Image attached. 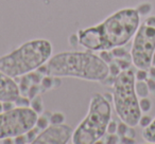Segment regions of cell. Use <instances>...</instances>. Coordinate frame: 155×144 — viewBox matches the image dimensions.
Instances as JSON below:
<instances>
[{"label":"cell","instance_id":"21","mask_svg":"<svg viewBox=\"0 0 155 144\" xmlns=\"http://www.w3.org/2000/svg\"><path fill=\"white\" fill-rule=\"evenodd\" d=\"M149 78L155 80V66H150V68L148 69Z\"/></svg>","mask_w":155,"mask_h":144},{"label":"cell","instance_id":"9","mask_svg":"<svg viewBox=\"0 0 155 144\" xmlns=\"http://www.w3.org/2000/svg\"><path fill=\"white\" fill-rule=\"evenodd\" d=\"M20 97V87L15 78L0 70V102L15 103Z\"/></svg>","mask_w":155,"mask_h":144},{"label":"cell","instance_id":"22","mask_svg":"<svg viewBox=\"0 0 155 144\" xmlns=\"http://www.w3.org/2000/svg\"><path fill=\"white\" fill-rule=\"evenodd\" d=\"M151 66H155V53L153 54V57H152V65Z\"/></svg>","mask_w":155,"mask_h":144},{"label":"cell","instance_id":"2","mask_svg":"<svg viewBox=\"0 0 155 144\" xmlns=\"http://www.w3.org/2000/svg\"><path fill=\"white\" fill-rule=\"evenodd\" d=\"M51 78H73L89 82H103L110 75V65L93 51H64L52 55L41 67Z\"/></svg>","mask_w":155,"mask_h":144},{"label":"cell","instance_id":"1","mask_svg":"<svg viewBox=\"0 0 155 144\" xmlns=\"http://www.w3.org/2000/svg\"><path fill=\"white\" fill-rule=\"evenodd\" d=\"M139 24L140 15L136 9H121L100 24L79 30L78 43L93 52L110 51L127 45L134 37Z\"/></svg>","mask_w":155,"mask_h":144},{"label":"cell","instance_id":"20","mask_svg":"<svg viewBox=\"0 0 155 144\" xmlns=\"http://www.w3.org/2000/svg\"><path fill=\"white\" fill-rule=\"evenodd\" d=\"M117 127H118L117 122L110 121V124H108V127H107V133H117Z\"/></svg>","mask_w":155,"mask_h":144},{"label":"cell","instance_id":"10","mask_svg":"<svg viewBox=\"0 0 155 144\" xmlns=\"http://www.w3.org/2000/svg\"><path fill=\"white\" fill-rule=\"evenodd\" d=\"M142 138L146 142L155 144V118L152 119L151 123L142 130Z\"/></svg>","mask_w":155,"mask_h":144},{"label":"cell","instance_id":"5","mask_svg":"<svg viewBox=\"0 0 155 144\" xmlns=\"http://www.w3.org/2000/svg\"><path fill=\"white\" fill-rule=\"evenodd\" d=\"M135 72L131 68L122 70L113 83V102L115 111L122 122L135 127L139 123L142 112L139 99L135 90Z\"/></svg>","mask_w":155,"mask_h":144},{"label":"cell","instance_id":"8","mask_svg":"<svg viewBox=\"0 0 155 144\" xmlns=\"http://www.w3.org/2000/svg\"><path fill=\"white\" fill-rule=\"evenodd\" d=\"M74 129L67 124H50L39 131L33 144H66L72 139Z\"/></svg>","mask_w":155,"mask_h":144},{"label":"cell","instance_id":"16","mask_svg":"<svg viewBox=\"0 0 155 144\" xmlns=\"http://www.w3.org/2000/svg\"><path fill=\"white\" fill-rule=\"evenodd\" d=\"M148 70L146 69H138L137 72L135 73L136 81H146L148 78Z\"/></svg>","mask_w":155,"mask_h":144},{"label":"cell","instance_id":"3","mask_svg":"<svg viewBox=\"0 0 155 144\" xmlns=\"http://www.w3.org/2000/svg\"><path fill=\"white\" fill-rule=\"evenodd\" d=\"M52 53L53 46L48 39H32L0 56V70L13 78H20L38 70L50 59Z\"/></svg>","mask_w":155,"mask_h":144},{"label":"cell","instance_id":"15","mask_svg":"<svg viewBox=\"0 0 155 144\" xmlns=\"http://www.w3.org/2000/svg\"><path fill=\"white\" fill-rule=\"evenodd\" d=\"M129 128H130L129 125H127V123H124V122L121 121V123H119L118 127H117V135H118L119 137H123V136L127 135V129Z\"/></svg>","mask_w":155,"mask_h":144},{"label":"cell","instance_id":"14","mask_svg":"<svg viewBox=\"0 0 155 144\" xmlns=\"http://www.w3.org/2000/svg\"><path fill=\"white\" fill-rule=\"evenodd\" d=\"M50 124H62L65 121V116L62 112H53L52 114H50Z\"/></svg>","mask_w":155,"mask_h":144},{"label":"cell","instance_id":"4","mask_svg":"<svg viewBox=\"0 0 155 144\" xmlns=\"http://www.w3.org/2000/svg\"><path fill=\"white\" fill-rule=\"evenodd\" d=\"M112 121L110 100L105 94L96 92L91 95L87 114L73 130L72 143L94 144L99 142L107 133Z\"/></svg>","mask_w":155,"mask_h":144},{"label":"cell","instance_id":"18","mask_svg":"<svg viewBox=\"0 0 155 144\" xmlns=\"http://www.w3.org/2000/svg\"><path fill=\"white\" fill-rule=\"evenodd\" d=\"M36 99H33V101H32V107L31 108H33V109L35 110V111L37 112V114H39L41 111H43V102H41V100L39 99L38 100V103H36Z\"/></svg>","mask_w":155,"mask_h":144},{"label":"cell","instance_id":"17","mask_svg":"<svg viewBox=\"0 0 155 144\" xmlns=\"http://www.w3.org/2000/svg\"><path fill=\"white\" fill-rule=\"evenodd\" d=\"M151 121H152V118H151L150 116H148V114H143V116H142V114H141V117H140V119H139V123H138V125H139V126H141L142 128H146V127L151 123Z\"/></svg>","mask_w":155,"mask_h":144},{"label":"cell","instance_id":"12","mask_svg":"<svg viewBox=\"0 0 155 144\" xmlns=\"http://www.w3.org/2000/svg\"><path fill=\"white\" fill-rule=\"evenodd\" d=\"M135 9L140 16H148L149 14L152 12L153 7H152V3L151 2H149V1H144V2L139 3Z\"/></svg>","mask_w":155,"mask_h":144},{"label":"cell","instance_id":"7","mask_svg":"<svg viewBox=\"0 0 155 144\" xmlns=\"http://www.w3.org/2000/svg\"><path fill=\"white\" fill-rule=\"evenodd\" d=\"M155 53V16H148L139 24L133 37L131 58L137 69L148 70Z\"/></svg>","mask_w":155,"mask_h":144},{"label":"cell","instance_id":"6","mask_svg":"<svg viewBox=\"0 0 155 144\" xmlns=\"http://www.w3.org/2000/svg\"><path fill=\"white\" fill-rule=\"evenodd\" d=\"M38 114L29 106H18L0 112V141L26 135L36 125Z\"/></svg>","mask_w":155,"mask_h":144},{"label":"cell","instance_id":"11","mask_svg":"<svg viewBox=\"0 0 155 144\" xmlns=\"http://www.w3.org/2000/svg\"><path fill=\"white\" fill-rule=\"evenodd\" d=\"M135 90L138 98H147L150 94V90L148 88V84L146 81H136Z\"/></svg>","mask_w":155,"mask_h":144},{"label":"cell","instance_id":"19","mask_svg":"<svg viewBox=\"0 0 155 144\" xmlns=\"http://www.w3.org/2000/svg\"><path fill=\"white\" fill-rule=\"evenodd\" d=\"M147 84H148V88L150 90V93H154L155 94V80L151 78H148L146 80Z\"/></svg>","mask_w":155,"mask_h":144},{"label":"cell","instance_id":"13","mask_svg":"<svg viewBox=\"0 0 155 144\" xmlns=\"http://www.w3.org/2000/svg\"><path fill=\"white\" fill-rule=\"evenodd\" d=\"M139 107H140V110H141L142 114H147V112L150 111L151 108H152V102H151V100L149 99L148 97L147 98H140Z\"/></svg>","mask_w":155,"mask_h":144}]
</instances>
